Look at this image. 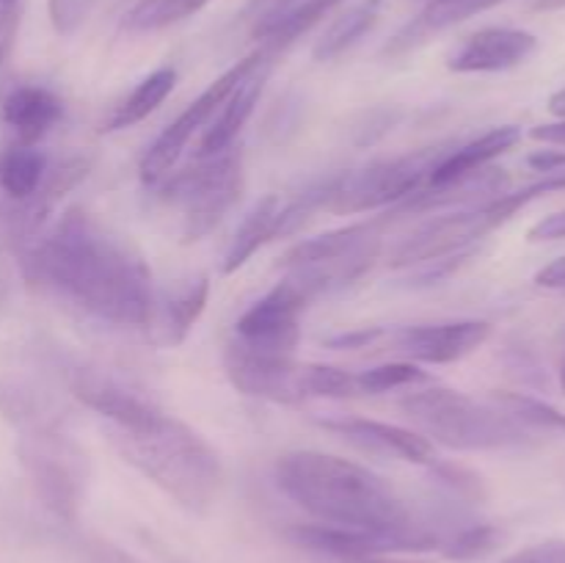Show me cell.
Masks as SVG:
<instances>
[{
	"label": "cell",
	"mask_w": 565,
	"mask_h": 563,
	"mask_svg": "<svg viewBox=\"0 0 565 563\" xmlns=\"http://www.w3.org/2000/svg\"><path fill=\"white\" fill-rule=\"evenodd\" d=\"M25 274L99 323L147 331L152 318L158 290L141 252L81 208L66 210L42 241L31 243Z\"/></svg>",
	"instance_id": "6da1fadb"
},
{
	"label": "cell",
	"mask_w": 565,
	"mask_h": 563,
	"mask_svg": "<svg viewBox=\"0 0 565 563\" xmlns=\"http://www.w3.org/2000/svg\"><path fill=\"white\" fill-rule=\"evenodd\" d=\"M274 478L281 495L315 522L392 535H445L417 522L395 486L351 458L320 450H290L276 458Z\"/></svg>",
	"instance_id": "7a4b0ae2"
},
{
	"label": "cell",
	"mask_w": 565,
	"mask_h": 563,
	"mask_svg": "<svg viewBox=\"0 0 565 563\" xmlns=\"http://www.w3.org/2000/svg\"><path fill=\"white\" fill-rule=\"evenodd\" d=\"M108 436L110 445L130 467H136L185 511L204 513L224 486L218 453L182 419L163 414L158 423L141 431L108 425Z\"/></svg>",
	"instance_id": "3957f363"
},
{
	"label": "cell",
	"mask_w": 565,
	"mask_h": 563,
	"mask_svg": "<svg viewBox=\"0 0 565 563\" xmlns=\"http://www.w3.org/2000/svg\"><path fill=\"white\" fill-rule=\"evenodd\" d=\"M401 408L419 434L450 450L491 453L535 445V434L522 428L497 403H480L478 397L445 386L408 392Z\"/></svg>",
	"instance_id": "277c9868"
},
{
	"label": "cell",
	"mask_w": 565,
	"mask_h": 563,
	"mask_svg": "<svg viewBox=\"0 0 565 563\" xmlns=\"http://www.w3.org/2000/svg\"><path fill=\"white\" fill-rule=\"evenodd\" d=\"M557 191H565V177H544V180L530 182L519 191H502L486 202L436 215V219L425 221L417 230L408 232L406 237H401V243H395V248L390 252V265L412 268V265L430 263V259L475 252V243L508 224L513 215L522 213L535 199Z\"/></svg>",
	"instance_id": "5b68a950"
},
{
	"label": "cell",
	"mask_w": 565,
	"mask_h": 563,
	"mask_svg": "<svg viewBox=\"0 0 565 563\" xmlns=\"http://www.w3.org/2000/svg\"><path fill=\"white\" fill-rule=\"evenodd\" d=\"M386 224L390 219L381 215L375 221H359L326 235L298 241L281 254L279 265L287 279L307 293L309 301H318L320 296L345 290L373 268L384 246Z\"/></svg>",
	"instance_id": "8992f818"
},
{
	"label": "cell",
	"mask_w": 565,
	"mask_h": 563,
	"mask_svg": "<svg viewBox=\"0 0 565 563\" xmlns=\"http://www.w3.org/2000/svg\"><path fill=\"white\" fill-rule=\"evenodd\" d=\"M160 196L180 210L182 241L207 237L237 208L246 185L241 147H230L213 158H193L191 169L166 177Z\"/></svg>",
	"instance_id": "52a82bcc"
},
{
	"label": "cell",
	"mask_w": 565,
	"mask_h": 563,
	"mask_svg": "<svg viewBox=\"0 0 565 563\" xmlns=\"http://www.w3.org/2000/svg\"><path fill=\"white\" fill-rule=\"evenodd\" d=\"M445 152L447 147L439 144V147H425L397 158L373 160L362 169L331 174L323 210L337 215H356L401 204L428 182L430 171Z\"/></svg>",
	"instance_id": "ba28073f"
},
{
	"label": "cell",
	"mask_w": 565,
	"mask_h": 563,
	"mask_svg": "<svg viewBox=\"0 0 565 563\" xmlns=\"http://www.w3.org/2000/svg\"><path fill=\"white\" fill-rule=\"evenodd\" d=\"M268 55H276V50L263 47V44H259V50H254V53H248L246 59L232 64L224 75L215 77V81L210 83V86L204 88V92L199 94V97L193 99V103L188 105V108L182 110V114L177 116V119L171 121L158 138H154V144L143 152L141 158L143 182L158 185V182H163L166 177L171 174V169H174L177 160L182 158L188 144H191L199 132L207 130L210 121H213L215 114L221 110V105L226 103V97H230V94L241 86L243 77H246L259 61L268 59Z\"/></svg>",
	"instance_id": "9c48e42d"
},
{
	"label": "cell",
	"mask_w": 565,
	"mask_h": 563,
	"mask_svg": "<svg viewBox=\"0 0 565 563\" xmlns=\"http://www.w3.org/2000/svg\"><path fill=\"white\" fill-rule=\"evenodd\" d=\"M25 467L44 506L75 522L86 491V453L55 431H39L25 447Z\"/></svg>",
	"instance_id": "30bf717a"
},
{
	"label": "cell",
	"mask_w": 565,
	"mask_h": 563,
	"mask_svg": "<svg viewBox=\"0 0 565 563\" xmlns=\"http://www.w3.org/2000/svg\"><path fill=\"white\" fill-rule=\"evenodd\" d=\"M309 296L292 279H281L252 304L235 323V342L270 353H292L301 340Z\"/></svg>",
	"instance_id": "8fae6325"
},
{
	"label": "cell",
	"mask_w": 565,
	"mask_h": 563,
	"mask_svg": "<svg viewBox=\"0 0 565 563\" xmlns=\"http://www.w3.org/2000/svg\"><path fill=\"white\" fill-rule=\"evenodd\" d=\"M224 370L237 392L257 401L285 403V406L307 401L303 364L296 362L292 353L257 351L232 340L224 351Z\"/></svg>",
	"instance_id": "7c38bea8"
},
{
	"label": "cell",
	"mask_w": 565,
	"mask_h": 563,
	"mask_svg": "<svg viewBox=\"0 0 565 563\" xmlns=\"http://www.w3.org/2000/svg\"><path fill=\"white\" fill-rule=\"evenodd\" d=\"M491 337V323L486 320H445V323L403 326V329H384L386 351L406 357V362L450 364L486 346Z\"/></svg>",
	"instance_id": "4fadbf2b"
},
{
	"label": "cell",
	"mask_w": 565,
	"mask_h": 563,
	"mask_svg": "<svg viewBox=\"0 0 565 563\" xmlns=\"http://www.w3.org/2000/svg\"><path fill=\"white\" fill-rule=\"evenodd\" d=\"M70 390L83 406L108 419L110 428L141 431L163 417L152 397L103 370L75 368L70 375Z\"/></svg>",
	"instance_id": "5bb4252c"
},
{
	"label": "cell",
	"mask_w": 565,
	"mask_h": 563,
	"mask_svg": "<svg viewBox=\"0 0 565 563\" xmlns=\"http://www.w3.org/2000/svg\"><path fill=\"white\" fill-rule=\"evenodd\" d=\"M318 425L340 436V439L351 442L359 450L373 453V456L401 458V461L419 464V467H428V464L436 461L434 442L419 434V431L403 428V425L381 423V419L367 417H348V414H342V417H323L318 419Z\"/></svg>",
	"instance_id": "9a60e30c"
},
{
	"label": "cell",
	"mask_w": 565,
	"mask_h": 563,
	"mask_svg": "<svg viewBox=\"0 0 565 563\" xmlns=\"http://www.w3.org/2000/svg\"><path fill=\"white\" fill-rule=\"evenodd\" d=\"M539 50L535 33L522 28H483L475 31L447 55V66L452 72H505L524 64Z\"/></svg>",
	"instance_id": "2e32d148"
},
{
	"label": "cell",
	"mask_w": 565,
	"mask_h": 563,
	"mask_svg": "<svg viewBox=\"0 0 565 563\" xmlns=\"http://www.w3.org/2000/svg\"><path fill=\"white\" fill-rule=\"evenodd\" d=\"M210 298V279L196 276L174 285L171 290L154 293L152 318H149L147 337L158 348H174L185 342L196 320L202 318Z\"/></svg>",
	"instance_id": "e0dca14e"
},
{
	"label": "cell",
	"mask_w": 565,
	"mask_h": 563,
	"mask_svg": "<svg viewBox=\"0 0 565 563\" xmlns=\"http://www.w3.org/2000/svg\"><path fill=\"white\" fill-rule=\"evenodd\" d=\"M276 55H268L265 61H259L246 77H243L241 86L226 97V103L221 105V110L215 114V119L210 121L207 130L202 132L196 147V158H213V155L226 152L230 147H235L237 136L246 127V121L252 119L254 108H257L259 97H263V88L268 83L270 70H274Z\"/></svg>",
	"instance_id": "ac0fdd59"
},
{
	"label": "cell",
	"mask_w": 565,
	"mask_h": 563,
	"mask_svg": "<svg viewBox=\"0 0 565 563\" xmlns=\"http://www.w3.org/2000/svg\"><path fill=\"white\" fill-rule=\"evenodd\" d=\"M0 119L17 144H39L64 119V99L39 83H17L0 99Z\"/></svg>",
	"instance_id": "d6986e66"
},
{
	"label": "cell",
	"mask_w": 565,
	"mask_h": 563,
	"mask_svg": "<svg viewBox=\"0 0 565 563\" xmlns=\"http://www.w3.org/2000/svg\"><path fill=\"white\" fill-rule=\"evenodd\" d=\"M522 141V130L516 125H502L494 130L483 132V136L472 138V141L456 144V147L447 149L439 158V163L434 166L428 177V185H450V182L463 180V177H472L475 171L489 169L491 160H497L500 155H505L508 149H513Z\"/></svg>",
	"instance_id": "ffe728a7"
},
{
	"label": "cell",
	"mask_w": 565,
	"mask_h": 563,
	"mask_svg": "<svg viewBox=\"0 0 565 563\" xmlns=\"http://www.w3.org/2000/svg\"><path fill=\"white\" fill-rule=\"evenodd\" d=\"M342 0H270L268 9L257 14L252 28V36L257 39L263 47L285 50L287 44L296 42L301 33L318 25L334 6Z\"/></svg>",
	"instance_id": "44dd1931"
},
{
	"label": "cell",
	"mask_w": 565,
	"mask_h": 563,
	"mask_svg": "<svg viewBox=\"0 0 565 563\" xmlns=\"http://www.w3.org/2000/svg\"><path fill=\"white\" fill-rule=\"evenodd\" d=\"M505 3V0H428L425 9L397 33L390 42L386 53L401 55L414 50L417 44H423L425 39H430L434 33L447 31L452 25H461V22L472 20V17L483 14V11L494 9V6Z\"/></svg>",
	"instance_id": "7402d4cb"
},
{
	"label": "cell",
	"mask_w": 565,
	"mask_h": 563,
	"mask_svg": "<svg viewBox=\"0 0 565 563\" xmlns=\"http://www.w3.org/2000/svg\"><path fill=\"white\" fill-rule=\"evenodd\" d=\"M279 208H281V199L276 193L270 196L259 199L246 215H243L241 226L235 230L232 235L230 248L224 254V263H221V270L224 274H235L241 270L265 243L274 241V232H276V219H279Z\"/></svg>",
	"instance_id": "603a6c76"
},
{
	"label": "cell",
	"mask_w": 565,
	"mask_h": 563,
	"mask_svg": "<svg viewBox=\"0 0 565 563\" xmlns=\"http://www.w3.org/2000/svg\"><path fill=\"white\" fill-rule=\"evenodd\" d=\"M174 86H177V70H171V66H160V70H154L152 75L143 77V81L138 83L125 99H119V103L110 108V114L105 116L103 121V130L119 132V130H127V127L138 125V121H143L152 110H158L160 105L166 103V97L174 92Z\"/></svg>",
	"instance_id": "cb8c5ba5"
},
{
	"label": "cell",
	"mask_w": 565,
	"mask_h": 563,
	"mask_svg": "<svg viewBox=\"0 0 565 563\" xmlns=\"http://www.w3.org/2000/svg\"><path fill=\"white\" fill-rule=\"evenodd\" d=\"M47 177V155L36 144H11L0 155V191L14 202H25Z\"/></svg>",
	"instance_id": "d4e9b609"
},
{
	"label": "cell",
	"mask_w": 565,
	"mask_h": 563,
	"mask_svg": "<svg viewBox=\"0 0 565 563\" xmlns=\"http://www.w3.org/2000/svg\"><path fill=\"white\" fill-rule=\"evenodd\" d=\"M384 3L386 0H362V3L351 6L345 14L337 17V20L326 28L323 36L318 39V44H315V61H334L340 59L342 53H348V50L379 22Z\"/></svg>",
	"instance_id": "484cf974"
},
{
	"label": "cell",
	"mask_w": 565,
	"mask_h": 563,
	"mask_svg": "<svg viewBox=\"0 0 565 563\" xmlns=\"http://www.w3.org/2000/svg\"><path fill=\"white\" fill-rule=\"evenodd\" d=\"M489 401L511 414L530 434L565 436V414L541 397L524 395V392H491Z\"/></svg>",
	"instance_id": "4316f807"
},
{
	"label": "cell",
	"mask_w": 565,
	"mask_h": 563,
	"mask_svg": "<svg viewBox=\"0 0 565 563\" xmlns=\"http://www.w3.org/2000/svg\"><path fill=\"white\" fill-rule=\"evenodd\" d=\"M505 541V530L494 522H483V519H472V522L461 524V528L450 530L441 541L439 552L447 561H480L497 552Z\"/></svg>",
	"instance_id": "83f0119b"
},
{
	"label": "cell",
	"mask_w": 565,
	"mask_h": 563,
	"mask_svg": "<svg viewBox=\"0 0 565 563\" xmlns=\"http://www.w3.org/2000/svg\"><path fill=\"white\" fill-rule=\"evenodd\" d=\"M210 0H138L121 20V28L130 33H152L177 25L188 17L199 14Z\"/></svg>",
	"instance_id": "f1b7e54d"
},
{
	"label": "cell",
	"mask_w": 565,
	"mask_h": 563,
	"mask_svg": "<svg viewBox=\"0 0 565 563\" xmlns=\"http://www.w3.org/2000/svg\"><path fill=\"white\" fill-rule=\"evenodd\" d=\"M353 375H356L359 395H384V392L395 390H417V386L434 381L430 373L419 370V364L414 362H386Z\"/></svg>",
	"instance_id": "f546056e"
},
{
	"label": "cell",
	"mask_w": 565,
	"mask_h": 563,
	"mask_svg": "<svg viewBox=\"0 0 565 563\" xmlns=\"http://www.w3.org/2000/svg\"><path fill=\"white\" fill-rule=\"evenodd\" d=\"M307 397H359L356 375L331 364H303Z\"/></svg>",
	"instance_id": "4dcf8cb0"
},
{
	"label": "cell",
	"mask_w": 565,
	"mask_h": 563,
	"mask_svg": "<svg viewBox=\"0 0 565 563\" xmlns=\"http://www.w3.org/2000/svg\"><path fill=\"white\" fill-rule=\"evenodd\" d=\"M434 478L439 480V486H445L458 502L463 506H480L486 500V484L478 472L461 467V464H441L434 461L428 464Z\"/></svg>",
	"instance_id": "1f68e13d"
},
{
	"label": "cell",
	"mask_w": 565,
	"mask_h": 563,
	"mask_svg": "<svg viewBox=\"0 0 565 563\" xmlns=\"http://www.w3.org/2000/svg\"><path fill=\"white\" fill-rule=\"evenodd\" d=\"M92 3L94 0H50V20H53L55 31H75V28L86 20Z\"/></svg>",
	"instance_id": "d6a6232c"
},
{
	"label": "cell",
	"mask_w": 565,
	"mask_h": 563,
	"mask_svg": "<svg viewBox=\"0 0 565 563\" xmlns=\"http://www.w3.org/2000/svg\"><path fill=\"white\" fill-rule=\"evenodd\" d=\"M502 563H565V539H546L513 552Z\"/></svg>",
	"instance_id": "836d02e7"
},
{
	"label": "cell",
	"mask_w": 565,
	"mask_h": 563,
	"mask_svg": "<svg viewBox=\"0 0 565 563\" xmlns=\"http://www.w3.org/2000/svg\"><path fill=\"white\" fill-rule=\"evenodd\" d=\"M384 337V329H359V331H342L326 340L329 348H373L379 346V340Z\"/></svg>",
	"instance_id": "e575fe53"
},
{
	"label": "cell",
	"mask_w": 565,
	"mask_h": 563,
	"mask_svg": "<svg viewBox=\"0 0 565 563\" xmlns=\"http://www.w3.org/2000/svg\"><path fill=\"white\" fill-rule=\"evenodd\" d=\"M527 166L546 177H565V149H541L527 158Z\"/></svg>",
	"instance_id": "d590c367"
},
{
	"label": "cell",
	"mask_w": 565,
	"mask_h": 563,
	"mask_svg": "<svg viewBox=\"0 0 565 563\" xmlns=\"http://www.w3.org/2000/svg\"><path fill=\"white\" fill-rule=\"evenodd\" d=\"M530 241L541 243V241H563L565 237V210L561 213H552L546 219H541L539 224L530 230Z\"/></svg>",
	"instance_id": "8d00e7d4"
},
{
	"label": "cell",
	"mask_w": 565,
	"mask_h": 563,
	"mask_svg": "<svg viewBox=\"0 0 565 563\" xmlns=\"http://www.w3.org/2000/svg\"><path fill=\"white\" fill-rule=\"evenodd\" d=\"M535 285L544 287V290H565V257H557L555 263L544 265L535 274Z\"/></svg>",
	"instance_id": "74e56055"
},
{
	"label": "cell",
	"mask_w": 565,
	"mask_h": 563,
	"mask_svg": "<svg viewBox=\"0 0 565 563\" xmlns=\"http://www.w3.org/2000/svg\"><path fill=\"white\" fill-rule=\"evenodd\" d=\"M86 557H88V563H136L130 555H127V552H121L119 546L103 544V541H99V544H94L92 550H88Z\"/></svg>",
	"instance_id": "f35d334b"
},
{
	"label": "cell",
	"mask_w": 565,
	"mask_h": 563,
	"mask_svg": "<svg viewBox=\"0 0 565 563\" xmlns=\"http://www.w3.org/2000/svg\"><path fill=\"white\" fill-rule=\"evenodd\" d=\"M530 136L541 144H557V147H565V119L533 127V130H530Z\"/></svg>",
	"instance_id": "ab89813d"
},
{
	"label": "cell",
	"mask_w": 565,
	"mask_h": 563,
	"mask_svg": "<svg viewBox=\"0 0 565 563\" xmlns=\"http://www.w3.org/2000/svg\"><path fill=\"white\" fill-rule=\"evenodd\" d=\"M348 563H428L423 557H406V555H392V552H381V555H362L353 557Z\"/></svg>",
	"instance_id": "60d3db41"
},
{
	"label": "cell",
	"mask_w": 565,
	"mask_h": 563,
	"mask_svg": "<svg viewBox=\"0 0 565 563\" xmlns=\"http://www.w3.org/2000/svg\"><path fill=\"white\" fill-rule=\"evenodd\" d=\"M14 25H17V20H14V22H0V64H3L6 53H9V47H11V36H14Z\"/></svg>",
	"instance_id": "b9f144b4"
},
{
	"label": "cell",
	"mask_w": 565,
	"mask_h": 563,
	"mask_svg": "<svg viewBox=\"0 0 565 563\" xmlns=\"http://www.w3.org/2000/svg\"><path fill=\"white\" fill-rule=\"evenodd\" d=\"M20 0H0V22H14Z\"/></svg>",
	"instance_id": "7bdbcfd3"
},
{
	"label": "cell",
	"mask_w": 565,
	"mask_h": 563,
	"mask_svg": "<svg viewBox=\"0 0 565 563\" xmlns=\"http://www.w3.org/2000/svg\"><path fill=\"white\" fill-rule=\"evenodd\" d=\"M550 110L555 116H561V119H565V88H561V92H555L550 97Z\"/></svg>",
	"instance_id": "ee69618b"
}]
</instances>
